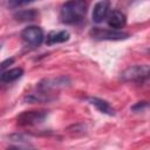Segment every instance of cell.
<instances>
[{"label":"cell","instance_id":"obj_1","mask_svg":"<svg viewBox=\"0 0 150 150\" xmlns=\"http://www.w3.org/2000/svg\"><path fill=\"white\" fill-rule=\"evenodd\" d=\"M87 12L86 0H69L64 2L60 9V20L67 25H74L80 22Z\"/></svg>","mask_w":150,"mask_h":150},{"label":"cell","instance_id":"obj_2","mask_svg":"<svg viewBox=\"0 0 150 150\" xmlns=\"http://www.w3.org/2000/svg\"><path fill=\"white\" fill-rule=\"evenodd\" d=\"M121 79L124 82H134V83H143L150 81V66L148 64L130 66L121 73Z\"/></svg>","mask_w":150,"mask_h":150},{"label":"cell","instance_id":"obj_3","mask_svg":"<svg viewBox=\"0 0 150 150\" xmlns=\"http://www.w3.org/2000/svg\"><path fill=\"white\" fill-rule=\"evenodd\" d=\"M90 35L93 36V39L96 40H110V41H118V40H125L129 38V34L118 29H114V28H98L95 27L90 30Z\"/></svg>","mask_w":150,"mask_h":150},{"label":"cell","instance_id":"obj_4","mask_svg":"<svg viewBox=\"0 0 150 150\" xmlns=\"http://www.w3.org/2000/svg\"><path fill=\"white\" fill-rule=\"evenodd\" d=\"M21 39L23 40V42L28 46H39L43 39H45V35H43V30L41 27H38V26H29L27 28H25L22 32H21Z\"/></svg>","mask_w":150,"mask_h":150},{"label":"cell","instance_id":"obj_5","mask_svg":"<svg viewBox=\"0 0 150 150\" xmlns=\"http://www.w3.org/2000/svg\"><path fill=\"white\" fill-rule=\"evenodd\" d=\"M46 117H47V111L43 110L25 111L18 116V123L20 125H36L42 123Z\"/></svg>","mask_w":150,"mask_h":150},{"label":"cell","instance_id":"obj_6","mask_svg":"<svg viewBox=\"0 0 150 150\" xmlns=\"http://www.w3.org/2000/svg\"><path fill=\"white\" fill-rule=\"evenodd\" d=\"M110 11V0H101L98 1L93 9V20L95 22H102L109 15Z\"/></svg>","mask_w":150,"mask_h":150},{"label":"cell","instance_id":"obj_7","mask_svg":"<svg viewBox=\"0 0 150 150\" xmlns=\"http://www.w3.org/2000/svg\"><path fill=\"white\" fill-rule=\"evenodd\" d=\"M107 22H108V26L110 28L120 29V28H123L125 26L127 19H125V15L122 12L114 11V12L109 13V15L107 16Z\"/></svg>","mask_w":150,"mask_h":150},{"label":"cell","instance_id":"obj_8","mask_svg":"<svg viewBox=\"0 0 150 150\" xmlns=\"http://www.w3.org/2000/svg\"><path fill=\"white\" fill-rule=\"evenodd\" d=\"M69 38H70V34L67 30H53V32H49L47 34L46 43L48 46L56 45V43H62V42L68 41Z\"/></svg>","mask_w":150,"mask_h":150},{"label":"cell","instance_id":"obj_9","mask_svg":"<svg viewBox=\"0 0 150 150\" xmlns=\"http://www.w3.org/2000/svg\"><path fill=\"white\" fill-rule=\"evenodd\" d=\"M88 101H89V103L91 105H94L102 114H105V115H109V116H114L115 115V109L107 101H104L102 98H97V97H90Z\"/></svg>","mask_w":150,"mask_h":150},{"label":"cell","instance_id":"obj_10","mask_svg":"<svg viewBox=\"0 0 150 150\" xmlns=\"http://www.w3.org/2000/svg\"><path fill=\"white\" fill-rule=\"evenodd\" d=\"M23 74V69L22 68H12L8 70H4L1 73V81L5 83H9L13 82L18 79H20Z\"/></svg>","mask_w":150,"mask_h":150},{"label":"cell","instance_id":"obj_11","mask_svg":"<svg viewBox=\"0 0 150 150\" xmlns=\"http://www.w3.org/2000/svg\"><path fill=\"white\" fill-rule=\"evenodd\" d=\"M38 13L33 9H29V11H21L19 12L18 14H15V18L16 20H20V21H32L36 18Z\"/></svg>","mask_w":150,"mask_h":150},{"label":"cell","instance_id":"obj_12","mask_svg":"<svg viewBox=\"0 0 150 150\" xmlns=\"http://www.w3.org/2000/svg\"><path fill=\"white\" fill-rule=\"evenodd\" d=\"M9 139H11L12 142H15V143L25 144L26 146H32V145L29 144L28 139H27V138H26L23 135H20V134H14V135H11V136H9ZM20 148H21V145H20Z\"/></svg>","mask_w":150,"mask_h":150},{"label":"cell","instance_id":"obj_13","mask_svg":"<svg viewBox=\"0 0 150 150\" xmlns=\"http://www.w3.org/2000/svg\"><path fill=\"white\" fill-rule=\"evenodd\" d=\"M34 0H7V5L9 8H18L21 6H25L29 2H33Z\"/></svg>","mask_w":150,"mask_h":150},{"label":"cell","instance_id":"obj_14","mask_svg":"<svg viewBox=\"0 0 150 150\" xmlns=\"http://www.w3.org/2000/svg\"><path fill=\"white\" fill-rule=\"evenodd\" d=\"M13 62H14V60H13V59H7L6 61H4V62L1 63V69H2V70H5V68H6V67H8V64L11 66Z\"/></svg>","mask_w":150,"mask_h":150}]
</instances>
